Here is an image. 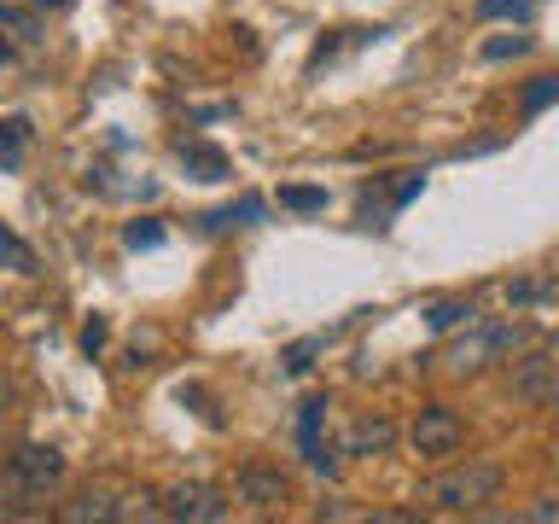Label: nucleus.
<instances>
[{"label": "nucleus", "mask_w": 559, "mask_h": 524, "mask_svg": "<svg viewBox=\"0 0 559 524\" xmlns=\"http://www.w3.org/2000/svg\"><path fill=\"white\" fill-rule=\"evenodd\" d=\"M70 461L52 443H17L0 461V519H41L47 501L64 489Z\"/></svg>", "instance_id": "nucleus-1"}, {"label": "nucleus", "mask_w": 559, "mask_h": 524, "mask_svg": "<svg viewBox=\"0 0 559 524\" xmlns=\"http://www.w3.org/2000/svg\"><path fill=\"white\" fill-rule=\"evenodd\" d=\"M501 484H507V472L496 461H466V466H449L437 478H426L414 489V501L426 513H484L501 496Z\"/></svg>", "instance_id": "nucleus-2"}, {"label": "nucleus", "mask_w": 559, "mask_h": 524, "mask_svg": "<svg viewBox=\"0 0 559 524\" xmlns=\"http://www.w3.org/2000/svg\"><path fill=\"white\" fill-rule=\"evenodd\" d=\"M519 344H524V332L513 326V321H501V326H478V332H466L461 344L449 349V373H461V379H472V373H484V367H496V361H507V356H519Z\"/></svg>", "instance_id": "nucleus-3"}, {"label": "nucleus", "mask_w": 559, "mask_h": 524, "mask_svg": "<svg viewBox=\"0 0 559 524\" xmlns=\"http://www.w3.org/2000/svg\"><path fill=\"white\" fill-rule=\"evenodd\" d=\"M408 437H414L419 461H449V454H461V443H466V419L454 414L449 402H426Z\"/></svg>", "instance_id": "nucleus-4"}, {"label": "nucleus", "mask_w": 559, "mask_h": 524, "mask_svg": "<svg viewBox=\"0 0 559 524\" xmlns=\"http://www.w3.org/2000/svg\"><path fill=\"white\" fill-rule=\"evenodd\" d=\"M426 192V175L402 169V175H373V187H361V222L367 227H391L396 210H408Z\"/></svg>", "instance_id": "nucleus-5"}, {"label": "nucleus", "mask_w": 559, "mask_h": 524, "mask_svg": "<svg viewBox=\"0 0 559 524\" xmlns=\"http://www.w3.org/2000/svg\"><path fill=\"white\" fill-rule=\"evenodd\" d=\"M234 501L245 513H280V507L292 501V478L269 461H245L239 478H234Z\"/></svg>", "instance_id": "nucleus-6"}, {"label": "nucleus", "mask_w": 559, "mask_h": 524, "mask_svg": "<svg viewBox=\"0 0 559 524\" xmlns=\"http://www.w3.org/2000/svg\"><path fill=\"white\" fill-rule=\"evenodd\" d=\"M513 396L531 402V408H559V361L548 349H531V356L513 361Z\"/></svg>", "instance_id": "nucleus-7"}, {"label": "nucleus", "mask_w": 559, "mask_h": 524, "mask_svg": "<svg viewBox=\"0 0 559 524\" xmlns=\"http://www.w3.org/2000/svg\"><path fill=\"white\" fill-rule=\"evenodd\" d=\"M164 519H187V524H216L227 519V496L216 484H175L164 496Z\"/></svg>", "instance_id": "nucleus-8"}, {"label": "nucleus", "mask_w": 559, "mask_h": 524, "mask_svg": "<svg viewBox=\"0 0 559 524\" xmlns=\"http://www.w3.org/2000/svg\"><path fill=\"white\" fill-rule=\"evenodd\" d=\"M129 501H134V496H122V489L94 484V489H82L76 501H64L52 519H64V524H87V519H99V524H122V519H129Z\"/></svg>", "instance_id": "nucleus-9"}, {"label": "nucleus", "mask_w": 559, "mask_h": 524, "mask_svg": "<svg viewBox=\"0 0 559 524\" xmlns=\"http://www.w3.org/2000/svg\"><path fill=\"white\" fill-rule=\"evenodd\" d=\"M396 449V419L391 414H361L356 426L344 431V454L356 461H373V454H391Z\"/></svg>", "instance_id": "nucleus-10"}, {"label": "nucleus", "mask_w": 559, "mask_h": 524, "mask_svg": "<svg viewBox=\"0 0 559 524\" xmlns=\"http://www.w3.org/2000/svg\"><path fill=\"white\" fill-rule=\"evenodd\" d=\"M0 41L17 47V52H35L47 47V24L35 7H17V0H0Z\"/></svg>", "instance_id": "nucleus-11"}, {"label": "nucleus", "mask_w": 559, "mask_h": 524, "mask_svg": "<svg viewBox=\"0 0 559 524\" xmlns=\"http://www.w3.org/2000/svg\"><path fill=\"white\" fill-rule=\"evenodd\" d=\"M175 157L187 164L192 181H227V175H234L227 152L222 146H204V140H175Z\"/></svg>", "instance_id": "nucleus-12"}, {"label": "nucleus", "mask_w": 559, "mask_h": 524, "mask_svg": "<svg viewBox=\"0 0 559 524\" xmlns=\"http://www.w3.org/2000/svg\"><path fill=\"white\" fill-rule=\"evenodd\" d=\"M24 146H29V122L7 117V122H0V175H12L17 164H24Z\"/></svg>", "instance_id": "nucleus-13"}, {"label": "nucleus", "mask_w": 559, "mask_h": 524, "mask_svg": "<svg viewBox=\"0 0 559 524\" xmlns=\"http://www.w3.org/2000/svg\"><path fill=\"white\" fill-rule=\"evenodd\" d=\"M0 269H7V274H41V262H35V251H29V245L12 234L7 222H0Z\"/></svg>", "instance_id": "nucleus-14"}, {"label": "nucleus", "mask_w": 559, "mask_h": 524, "mask_svg": "<svg viewBox=\"0 0 559 524\" xmlns=\"http://www.w3.org/2000/svg\"><path fill=\"white\" fill-rule=\"evenodd\" d=\"M472 314H478L472 303H461V297H443V303L426 309V326H431V332H454V326H472Z\"/></svg>", "instance_id": "nucleus-15"}, {"label": "nucleus", "mask_w": 559, "mask_h": 524, "mask_svg": "<svg viewBox=\"0 0 559 524\" xmlns=\"http://www.w3.org/2000/svg\"><path fill=\"white\" fill-rule=\"evenodd\" d=\"M548 105H559V76H536V82H524V94H519V111H524V117H542Z\"/></svg>", "instance_id": "nucleus-16"}, {"label": "nucleus", "mask_w": 559, "mask_h": 524, "mask_svg": "<svg viewBox=\"0 0 559 524\" xmlns=\"http://www.w3.org/2000/svg\"><path fill=\"white\" fill-rule=\"evenodd\" d=\"M321 419H326V396H309L304 414H297V443H304V454L321 449Z\"/></svg>", "instance_id": "nucleus-17"}, {"label": "nucleus", "mask_w": 559, "mask_h": 524, "mask_svg": "<svg viewBox=\"0 0 559 524\" xmlns=\"http://www.w3.org/2000/svg\"><path fill=\"white\" fill-rule=\"evenodd\" d=\"M164 234H169V227L157 222V216H134L129 227H122V245H129V251H157Z\"/></svg>", "instance_id": "nucleus-18"}, {"label": "nucleus", "mask_w": 559, "mask_h": 524, "mask_svg": "<svg viewBox=\"0 0 559 524\" xmlns=\"http://www.w3.org/2000/svg\"><path fill=\"white\" fill-rule=\"evenodd\" d=\"M326 344H332V332H314V338H304V344H286V349H280V361H286V373H309V367H314V356H321Z\"/></svg>", "instance_id": "nucleus-19"}, {"label": "nucleus", "mask_w": 559, "mask_h": 524, "mask_svg": "<svg viewBox=\"0 0 559 524\" xmlns=\"http://www.w3.org/2000/svg\"><path fill=\"white\" fill-rule=\"evenodd\" d=\"M280 210L314 216V210H326V187H280Z\"/></svg>", "instance_id": "nucleus-20"}, {"label": "nucleus", "mask_w": 559, "mask_h": 524, "mask_svg": "<svg viewBox=\"0 0 559 524\" xmlns=\"http://www.w3.org/2000/svg\"><path fill=\"white\" fill-rule=\"evenodd\" d=\"M531 52V35H496V41H484V59L501 64V59H524Z\"/></svg>", "instance_id": "nucleus-21"}, {"label": "nucleus", "mask_w": 559, "mask_h": 524, "mask_svg": "<svg viewBox=\"0 0 559 524\" xmlns=\"http://www.w3.org/2000/svg\"><path fill=\"white\" fill-rule=\"evenodd\" d=\"M554 291V279H519V286H507V303L524 309V303H536V297H548Z\"/></svg>", "instance_id": "nucleus-22"}, {"label": "nucleus", "mask_w": 559, "mask_h": 524, "mask_svg": "<svg viewBox=\"0 0 559 524\" xmlns=\"http://www.w3.org/2000/svg\"><path fill=\"white\" fill-rule=\"evenodd\" d=\"M181 402H192V408H199L204 426H222V408L210 402V391H199V384H181Z\"/></svg>", "instance_id": "nucleus-23"}, {"label": "nucleus", "mask_w": 559, "mask_h": 524, "mask_svg": "<svg viewBox=\"0 0 559 524\" xmlns=\"http://www.w3.org/2000/svg\"><path fill=\"white\" fill-rule=\"evenodd\" d=\"M105 338H111V326H105V314H94V321L82 326V356H99Z\"/></svg>", "instance_id": "nucleus-24"}, {"label": "nucleus", "mask_w": 559, "mask_h": 524, "mask_svg": "<svg viewBox=\"0 0 559 524\" xmlns=\"http://www.w3.org/2000/svg\"><path fill=\"white\" fill-rule=\"evenodd\" d=\"M531 0H478V17H524Z\"/></svg>", "instance_id": "nucleus-25"}, {"label": "nucleus", "mask_w": 559, "mask_h": 524, "mask_svg": "<svg viewBox=\"0 0 559 524\" xmlns=\"http://www.w3.org/2000/svg\"><path fill=\"white\" fill-rule=\"evenodd\" d=\"M338 454H344V449H326V443H321L314 454H304V461H309V472H321V478H338Z\"/></svg>", "instance_id": "nucleus-26"}, {"label": "nucleus", "mask_w": 559, "mask_h": 524, "mask_svg": "<svg viewBox=\"0 0 559 524\" xmlns=\"http://www.w3.org/2000/svg\"><path fill=\"white\" fill-rule=\"evenodd\" d=\"M234 210H239V227H251V222H262V210H269V204H262L257 192H245V199H239Z\"/></svg>", "instance_id": "nucleus-27"}, {"label": "nucleus", "mask_w": 559, "mask_h": 524, "mask_svg": "<svg viewBox=\"0 0 559 524\" xmlns=\"http://www.w3.org/2000/svg\"><path fill=\"white\" fill-rule=\"evenodd\" d=\"M524 519H536V524H554V519H559V501H542V507H531Z\"/></svg>", "instance_id": "nucleus-28"}, {"label": "nucleus", "mask_w": 559, "mask_h": 524, "mask_svg": "<svg viewBox=\"0 0 559 524\" xmlns=\"http://www.w3.org/2000/svg\"><path fill=\"white\" fill-rule=\"evenodd\" d=\"M12 402H17V391H12V379H7V373H0V414H7V408H12Z\"/></svg>", "instance_id": "nucleus-29"}, {"label": "nucleus", "mask_w": 559, "mask_h": 524, "mask_svg": "<svg viewBox=\"0 0 559 524\" xmlns=\"http://www.w3.org/2000/svg\"><path fill=\"white\" fill-rule=\"evenodd\" d=\"M29 7H35V12H64L70 0H29Z\"/></svg>", "instance_id": "nucleus-30"}, {"label": "nucleus", "mask_w": 559, "mask_h": 524, "mask_svg": "<svg viewBox=\"0 0 559 524\" xmlns=\"http://www.w3.org/2000/svg\"><path fill=\"white\" fill-rule=\"evenodd\" d=\"M0 449H7V431H0Z\"/></svg>", "instance_id": "nucleus-31"}, {"label": "nucleus", "mask_w": 559, "mask_h": 524, "mask_svg": "<svg viewBox=\"0 0 559 524\" xmlns=\"http://www.w3.org/2000/svg\"><path fill=\"white\" fill-rule=\"evenodd\" d=\"M0 326H7V321H0Z\"/></svg>", "instance_id": "nucleus-32"}]
</instances>
